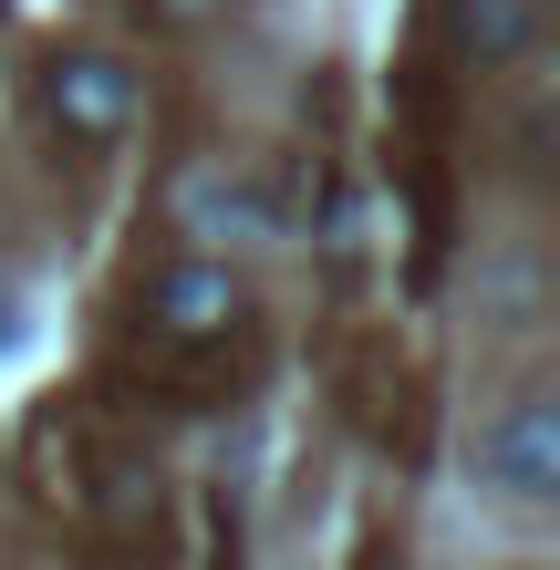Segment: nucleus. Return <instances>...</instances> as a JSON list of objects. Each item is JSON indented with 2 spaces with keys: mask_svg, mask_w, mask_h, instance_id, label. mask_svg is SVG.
<instances>
[{
  "mask_svg": "<svg viewBox=\"0 0 560 570\" xmlns=\"http://www.w3.org/2000/svg\"><path fill=\"white\" fill-rule=\"evenodd\" d=\"M42 115L62 125V146H125L136 136V73L115 52L73 42V52L42 62Z\"/></svg>",
  "mask_w": 560,
  "mask_h": 570,
  "instance_id": "1",
  "label": "nucleus"
},
{
  "mask_svg": "<svg viewBox=\"0 0 560 570\" xmlns=\"http://www.w3.org/2000/svg\"><path fill=\"white\" fill-rule=\"evenodd\" d=\"M478 478L499 498H519V509H540L560 488V405L550 394H519V405H499L478 425Z\"/></svg>",
  "mask_w": 560,
  "mask_h": 570,
  "instance_id": "2",
  "label": "nucleus"
},
{
  "mask_svg": "<svg viewBox=\"0 0 560 570\" xmlns=\"http://www.w3.org/2000/svg\"><path fill=\"white\" fill-rule=\"evenodd\" d=\"M249 291L228 281V259H167L146 291V322L167 332V343H218V332H239Z\"/></svg>",
  "mask_w": 560,
  "mask_h": 570,
  "instance_id": "3",
  "label": "nucleus"
},
{
  "mask_svg": "<svg viewBox=\"0 0 560 570\" xmlns=\"http://www.w3.org/2000/svg\"><path fill=\"white\" fill-rule=\"evenodd\" d=\"M136 11H146L156 31H197V21H218L228 0H136Z\"/></svg>",
  "mask_w": 560,
  "mask_h": 570,
  "instance_id": "5",
  "label": "nucleus"
},
{
  "mask_svg": "<svg viewBox=\"0 0 560 570\" xmlns=\"http://www.w3.org/2000/svg\"><path fill=\"white\" fill-rule=\"evenodd\" d=\"M530 21H540V0H446V31L468 62H509L530 42Z\"/></svg>",
  "mask_w": 560,
  "mask_h": 570,
  "instance_id": "4",
  "label": "nucleus"
}]
</instances>
